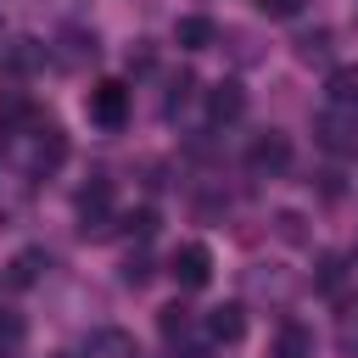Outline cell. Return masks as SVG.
<instances>
[{
  "instance_id": "obj_1",
  "label": "cell",
  "mask_w": 358,
  "mask_h": 358,
  "mask_svg": "<svg viewBox=\"0 0 358 358\" xmlns=\"http://www.w3.org/2000/svg\"><path fill=\"white\" fill-rule=\"evenodd\" d=\"M313 140H319L330 157L352 162V157H358V106H324V112L313 117Z\"/></svg>"
},
{
  "instance_id": "obj_2",
  "label": "cell",
  "mask_w": 358,
  "mask_h": 358,
  "mask_svg": "<svg viewBox=\"0 0 358 358\" xmlns=\"http://www.w3.org/2000/svg\"><path fill=\"white\" fill-rule=\"evenodd\" d=\"M246 168H252V173H263V179L285 173V168H291V140H285L280 129H263V134L246 145Z\"/></svg>"
},
{
  "instance_id": "obj_3",
  "label": "cell",
  "mask_w": 358,
  "mask_h": 358,
  "mask_svg": "<svg viewBox=\"0 0 358 358\" xmlns=\"http://www.w3.org/2000/svg\"><path fill=\"white\" fill-rule=\"evenodd\" d=\"M168 274H173L185 291H201V285L213 280V252H207L201 241H185V246H173V257H168Z\"/></svg>"
},
{
  "instance_id": "obj_4",
  "label": "cell",
  "mask_w": 358,
  "mask_h": 358,
  "mask_svg": "<svg viewBox=\"0 0 358 358\" xmlns=\"http://www.w3.org/2000/svg\"><path fill=\"white\" fill-rule=\"evenodd\" d=\"M123 117H129V84L101 78V84L90 90V123H101V129H123Z\"/></svg>"
},
{
  "instance_id": "obj_5",
  "label": "cell",
  "mask_w": 358,
  "mask_h": 358,
  "mask_svg": "<svg viewBox=\"0 0 358 358\" xmlns=\"http://www.w3.org/2000/svg\"><path fill=\"white\" fill-rule=\"evenodd\" d=\"M45 62H50V45H39L34 34H11V39L0 45V67H6V73H17V78L39 73Z\"/></svg>"
},
{
  "instance_id": "obj_6",
  "label": "cell",
  "mask_w": 358,
  "mask_h": 358,
  "mask_svg": "<svg viewBox=\"0 0 358 358\" xmlns=\"http://www.w3.org/2000/svg\"><path fill=\"white\" fill-rule=\"evenodd\" d=\"M34 140H28V168L34 173H50V168H62V157H67V140H62V129L56 123H39V129H28Z\"/></svg>"
},
{
  "instance_id": "obj_7",
  "label": "cell",
  "mask_w": 358,
  "mask_h": 358,
  "mask_svg": "<svg viewBox=\"0 0 358 358\" xmlns=\"http://www.w3.org/2000/svg\"><path fill=\"white\" fill-rule=\"evenodd\" d=\"M78 358H140V347H134V336L129 330H90L84 336V347H78Z\"/></svg>"
},
{
  "instance_id": "obj_8",
  "label": "cell",
  "mask_w": 358,
  "mask_h": 358,
  "mask_svg": "<svg viewBox=\"0 0 358 358\" xmlns=\"http://www.w3.org/2000/svg\"><path fill=\"white\" fill-rule=\"evenodd\" d=\"M207 336H213V341H224V347H235V341L246 336V308H241V302L213 308V313H207Z\"/></svg>"
},
{
  "instance_id": "obj_9",
  "label": "cell",
  "mask_w": 358,
  "mask_h": 358,
  "mask_svg": "<svg viewBox=\"0 0 358 358\" xmlns=\"http://www.w3.org/2000/svg\"><path fill=\"white\" fill-rule=\"evenodd\" d=\"M274 358H313V336H308V324L285 319L280 336H274Z\"/></svg>"
},
{
  "instance_id": "obj_10",
  "label": "cell",
  "mask_w": 358,
  "mask_h": 358,
  "mask_svg": "<svg viewBox=\"0 0 358 358\" xmlns=\"http://www.w3.org/2000/svg\"><path fill=\"white\" fill-rule=\"evenodd\" d=\"M207 112H213V123H235V117L246 112V95H241V84H218V90L207 95Z\"/></svg>"
},
{
  "instance_id": "obj_11",
  "label": "cell",
  "mask_w": 358,
  "mask_h": 358,
  "mask_svg": "<svg viewBox=\"0 0 358 358\" xmlns=\"http://www.w3.org/2000/svg\"><path fill=\"white\" fill-rule=\"evenodd\" d=\"M213 22L207 17H179V28H173V39H179V50H207L213 45Z\"/></svg>"
},
{
  "instance_id": "obj_12",
  "label": "cell",
  "mask_w": 358,
  "mask_h": 358,
  "mask_svg": "<svg viewBox=\"0 0 358 358\" xmlns=\"http://www.w3.org/2000/svg\"><path fill=\"white\" fill-rule=\"evenodd\" d=\"M330 95H336V106H358V67L330 73Z\"/></svg>"
},
{
  "instance_id": "obj_13",
  "label": "cell",
  "mask_w": 358,
  "mask_h": 358,
  "mask_svg": "<svg viewBox=\"0 0 358 358\" xmlns=\"http://www.w3.org/2000/svg\"><path fill=\"white\" fill-rule=\"evenodd\" d=\"M341 274H347V263H341V257H319V285H324V291H336V285H341Z\"/></svg>"
},
{
  "instance_id": "obj_14",
  "label": "cell",
  "mask_w": 358,
  "mask_h": 358,
  "mask_svg": "<svg viewBox=\"0 0 358 358\" xmlns=\"http://www.w3.org/2000/svg\"><path fill=\"white\" fill-rule=\"evenodd\" d=\"M39 263H45L39 252H22V257H17V268H11V280H17V285H28V280L39 274Z\"/></svg>"
},
{
  "instance_id": "obj_15",
  "label": "cell",
  "mask_w": 358,
  "mask_h": 358,
  "mask_svg": "<svg viewBox=\"0 0 358 358\" xmlns=\"http://www.w3.org/2000/svg\"><path fill=\"white\" fill-rule=\"evenodd\" d=\"M257 11H263V17H296L302 0H257Z\"/></svg>"
},
{
  "instance_id": "obj_16",
  "label": "cell",
  "mask_w": 358,
  "mask_h": 358,
  "mask_svg": "<svg viewBox=\"0 0 358 358\" xmlns=\"http://www.w3.org/2000/svg\"><path fill=\"white\" fill-rule=\"evenodd\" d=\"M162 330L179 336V330H185V308H162Z\"/></svg>"
},
{
  "instance_id": "obj_17",
  "label": "cell",
  "mask_w": 358,
  "mask_h": 358,
  "mask_svg": "<svg viewBox=\"0 0 358 358\" xmlns=\"http://www.w3.org/2000/svg\"><path fill=\"white\" fill-rule=\"evenodd\" d=\"M17 336H22V324H17V319H11V313H0V341H6V347H11V341H17Z\"/></svg>"
}]
</instances>
